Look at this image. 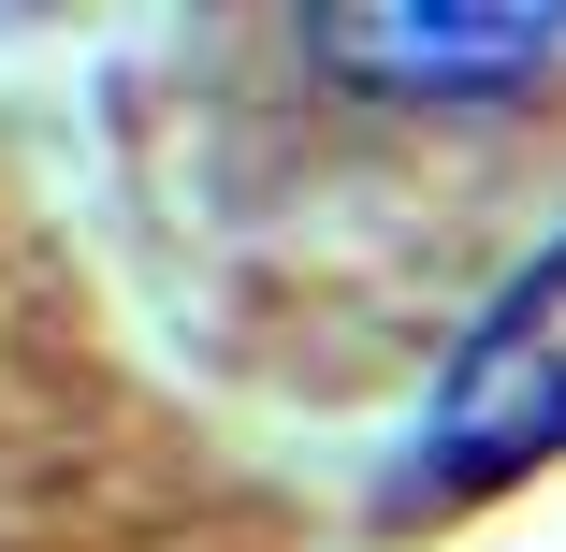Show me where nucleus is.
Masks as SVG:
<instances>
[{
  "label": "nucleus",
  "mask_w": 566,
  "mask_h": 552,
  "mask_svg": "<svg viewBox=\"0 0 566 552\" xmlns=\"http://www.w3.org/2000/svg\"><path fill=\"white\" fill-rule=\"evenodd\" d=\"M305 59L349 102H509L566 59V0H305Z\"/></svg>",
  "instance_id": "1"
},
{
  "label": "nucleus",
  "mask_w": 566,
  "mask_h": 552,
  "mask_svg": "<svg viewBox=\"0 0 566 552\" xmlns=\"http://www.w3.org/2000/svg\"><path fill=\"white\" fill-rule=\"evenodd\" d=\"M436 451L450 480H523L566 451V233L494 291V320L465 335V364H450L436 393Z\"/></svg>",
  "instance_id": "2"
}]
</instances>
